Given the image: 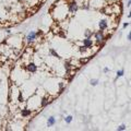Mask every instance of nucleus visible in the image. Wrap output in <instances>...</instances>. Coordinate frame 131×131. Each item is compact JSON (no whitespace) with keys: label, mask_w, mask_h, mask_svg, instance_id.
<instances>
[{"label":"nucleus","mask_w":131,"mask_h":131,"mask_svg":"<svg viewBox=\"0 0 131 131\" xmlns=\"http://www.w3.org/2000/svg\"><path fill=\"white\" fill-rule=\"evenodd\" d=\"M79 9H80L79 3H78L75 0H71V1H69V2H68V11L70 12L71 14L77 13Z\"/></svg>","instance_id":"f257e3e1"},{"label":"nucleus","mask_w":131,"mask_h":131,"mask_svg":"<svg viewBox=\"0 0 131 131\" xmlns=\"http://www.w3.org/2000/svg\"><path fill=\"white\" fill-rule=\"evenodd\" d=\"M93 36L95 37V39H96V44H97V45H101V44L105 40V34H104V31L98 30L97 32L94 33Z\"/></svg>","instance_id":"f03ea898"},{"label":"nucleus","mask_w":131,"mask_h":131,"mask_svg":"<svg viewBox=\"0 0 131 131\" xmlns=\"http://www.w3.org/2000/svg\"><path fill=\"white\" fill-rule=\"evenodd\" d=\"M36 38H37V36H36V32H34V31H31V32L27 34V36H26V40H27L28 44L33 43Z\"/></svg>","instance_id":"7ed1b4c3"},{"label":"nucleus","mask_w":131,"mask_h":131,"mask_svg":"<svg viewBox=\"0 0 131 131\" xmlns=\"http://www.w3.org/2000/svg\"><path fill=\"white\" fill-rule=\"evenodd\" d=\"M82 44H83L88 49H90V48H92V47H93L94 42H93V39H92V38H86V37H85L83 40H82Z\"/></svg>","instance_id":"20e7f679"},{"label":"nucleus","mask_w":131,"mask_h":131,"mask_svg":"<svg viewBox=\"0 0 131 131\" xmlns=\"http://www.w3.org/2000/svg\"><path fill=\"white\" fill-rule=\"evenodd\" d=\"M26 70L31 73H35L37 71V66H36L34 62H30L27 66H26Z\"/></svg>","instance_id":"39448f33"},{"label":"nucleus","mask_w":131,"mask_h":131,"mask_svg":"<svg viewBox=\"0 0 131 131\" xmlns=\"http://www.w3.org/2000/svg\"><path fill=\"white\" fill-rule=\"evenodd\" d=\"M98 27H100L101 31L107 30V27H108V22L106 21V20H101V21L98 22Z\"/></svg>","instance_id":"423d86ee"},{"label":"nucleus","mask_w":131,"mask_h":131,"mask_svg":"<svg viewBox=\"0 0 131 131\" xmlns=\"http://www.w3.org/2000/svg\"><path fill=\"white\" fill-rule=\"evenodd\" d=\"M32 109H28V108H24V109H22L21 110V116L22 117H24V118H26V117H28V116H31L32 115Z\"/></svg>","instance_id":"0eeeda50"},{"label":"nucleus","mask_w":131,"mask_h":131,"mask_svg":"<svg viewBox=\"0 0 131 131\" xmlns=\"http://www.w3.org/2000/svg\"><path fill=\"white\" fill-rule=\"evenodd\" d=\"M56 118L54 116H50L48 118V120H47V127L49 128V127H52V126H55L56 125Z\"/></svg>","instance_id":"6e6552de"},{"label":"nucleus","mask_w":131,"mask_h":131,"mask_svg":"<svg viewBox=\"0 0 131 131\" xmlns=\"http://www.w3.org/2000/svg\"><path fill=\"white\" fill-rule=\"evenodd\" d=\"M49 104V98L47 96H45L42 98V101H40V107H46V106Z\"/></svg>","instance_id":"1a4fd4ad"},{"label":"nucleus","mask_w":131,"mask_h":131,"mask_svg":"<svg viewBox=\"0 0 131 131\" xmlns=\"http://www.w3.org/2000/svg\"><path fill=\"white\" fill-rule=\"evenodd\" d=\"M93 34H94V32L92 30H90V28H86L84 31V37H86V38H92Z\"/></svg>","instance_id":"9d476101"},{"label":"nucleus","mask_w":131,"mask_h":131,"mask_svg":"<svg viewBox=\"0 0 131 131\" xmlns=\"http://www.w3.org/2000/svg\"><path fill=\"white\" fill-rule=\"evenodd\" d=\"M71 68H72V64H71V62H70V61H69V60H66V61H64V69H66V71H67V73L70 72Z\"/></svg>","instance_id":"9b49d317"},{"label":"nucleus","mask_w":131,"mask_h":131,"mask_svg":"<svg viewBox=\"0 0 131 131\" xmlns=\"http://www.w3.org/2000/svg\"><path fill=\"white\" fill-rule=\"evenodd\" d=\"M49 54H50L51 56L56 57V58H58V59H60V58H61V57H60V55H59L58 52H57V51L55 50L54 48H50V49H49Z\"/></svg>","instance_id":"f8f14e48"},{"label":"nucleus","mask_w":131,"mask_h":131,"mask_svg":"<svg viewBox=\"0 0 131 131\" xmlns=\"http://www.w3.org/2000/svg\"><path fill=\"white\" fill-rule=\"evenodd\" d=\"M72 120H73V117L71 116V115H69V116L64 117V121H66V124H71Z\"/></svg>","instance_id":"ddd939ff"},{"label":"nucleus","mask_w":131,"mask_h":131,"mask_svg":"<svg viewBox=\"0 0 131 131\" xmlns=\"http://www.w3.org/2000/svg\"><path fill=\"white\" fill-rule=\"evenodd\" d=\"M79 51L81 52V54H84V52L88 51V48L84 46V45H81V46H79Z\"/></svg>","instance_id":"4468645a"},{"label":"nucleus","mask_w":131,"mask_h":131,"mask_svg":"<svg viewBox=\"0 0 131 131\" xmlns=\"http://www.w3.org/2000/svg\"><path fill=\"white\" fill-rule=\"evenodd\" d=\"M116 79H115V80H117L118 79V78H120V77H122V75H124L125 74V70H124V69H121V70H119V71H117V73H116Z\"/></svg>","instance_id":"2eb2a0df"},{"label":"nucleus","mask_w":131,"mask_h":131,"mask_svg":"<svg viewBox=\"0 0 131 131\" xmlns=\"http://www.w3.org/2000/svg\"><path fill=\"white\" fill-rule=\"evenodd\" d=\"M90 84H91L92 86H96V85L98 84V79H92L91 81H90Z\"/></svg>","instance_id":"dca6fc26"},{"label":"nucleus","mask_w":131,"mask_h":131,"mask_svg":"<svg viewBox=\"0 0 131 131\" xmlns=\"http://www.w3.org/2000/svg\"><path fill=\"white\" fill-rule=\"evenodd\" d=\"M23 101H24V98H23V94H22V92H19L18 102H19V103H23Z\"/></svg>","instance_id":"f3484780"},{"label":"nucleus","mask_w":131,"mask_h":131,"mask_svg":"<svg viewBox=\"0 0 131 131\" xmlns=\"http://www.w3.org/2000/svg\"><path fill=\"white\" fill-rule=\"evenodd\" d=\"M127 129V126L126 125H120L119 127H117V130L118 131H124V130H126Z\"/></svg>","instance_id":"a211bd4d"},{"label":"nucleus","mask_w":131,"mask_h":131,"mask_svg":"<svg viewBox=\"0 0 131 131\" xmlns=\"http://www.w3.org/2000/svg\"><path fill=\"white\" fill-rule=\"evenodd\" d=\"M63 88H64V84H63V82H60L59 83V92L61 93V92H63Z\"/></svg>","instance_id":"6ab92c4d"},{"label":"nucleus","mask_w":131,"mask_h":131,"mask_svg":"<svg viewBox=\"0 0 131 131\" xmlns=\"http://www.w3.org/2000/svg\"><path fill=\"white\" fill-rule=\"evenodd\" d=\"M81 9H82V10H89V9H90V6L88 5V3H85L84 6L81 7Z\"/></svg>","instance_id":"aec40b11"},{"label":"nucleus","mask_w":131,"mask_h":131,"mask_svg":"<svg viewBox=\"0 0 131 131\" xmlns=\"http://www.w3.org/2000/svg\"><path fill=\"white\" fill-rule=\"evenodd\" d=\"M40 35H43V31H37V32H36V36H37V37H38V36H40Z\"/></svg>","instance_id":"412c9836"},{"label":"nucleus","mask_w":131,"mask_h":131,"mask_svg":"<svg viewBox=\"0 0 131 131\" xmlns=\"http://www.w3.org/2000/svg\"><path fill=\"white\" fill-rule=\"evenodd\" d=\"M130 25V23L129 22H126V23H124V28H127V27H128Z\"/></svg>","instance_id":"4be33fe9"},{"label":"nucleus","mask_w":131,"mask_h":131,"mask_svg":"<svg viewBox=\"0 0 131 131\" xmlns=\"http://www.w3.org/2000/svg\"><path fill=\"white\" fill-rule=\"evenodd\" d=\"M105 73H107V72H109L110 71V69L109 68H107V67H106V68H104V70H103Z\"/></svg>","instance_id":"5701e85b"},{"label":"nucleus","mask_w":131,"mask_h":131,"mask_svg":"<svg viewBox=\"0 0 131 131\" xmlns=\"http://www.w3.org/2000/svg\"><path fill=\"white\" fill-rule=\"evenodd\" d=\"M127 39H128V40H131V34H130V33L128 34V36H127Z\"/></svg>","instance_id":"b1692460"},{"label":"nucleus","mask_w":131,"mask_h":131,"mask_svg":"<svg viewBox=\"0 0 131 131\" xmlns=\"http://www.w3.org/2000/svg\"><path fill=\"white\" fill-rule=\"evenodd\" d=\"M131 5V0H128V3H127V7H130Z\"/></svg>","instance_id":"393cba45"},{"label":"nucleus","mask_w":131,"mask_h":131,"mask_svg":"<svg viewBox=\"0 0 131 131\" xmlns=\"http://www.w3.org/2000/svg\"><path fill=\"white\" fill-rule=\"evenodd\" d=\"M6 32L8 33V34H10V33H11V31H10V30H6Z\"/></svg>","instance_id":"a878e982"},{"label":"nucleus","mask_w":131,"mask_h":131,"mask_svg":"<svg viewBox=\"0 0 131 131\" xmlns=\"http://www.w3.org/2000/svg\"><path fill=\"white\" fill-rule=\"evenodd\" d=\"M18 1H19V2H23V0H18Z\"/></svg>","instance_id":"bb28decb"},{"label":"nucleus","mask_w":131,"mask_h":131,"mask_svg":"<svg viewBox=\"0 0 131 131\" xmlns=\"http://www.w3.org/2000/svg\"><path fill=\"white\" fill-rule=\"evenodd\" d=\"M0 23H1V18H0Z\"/></svg>","instance_id":"cd10ccee"}]
</instances>
